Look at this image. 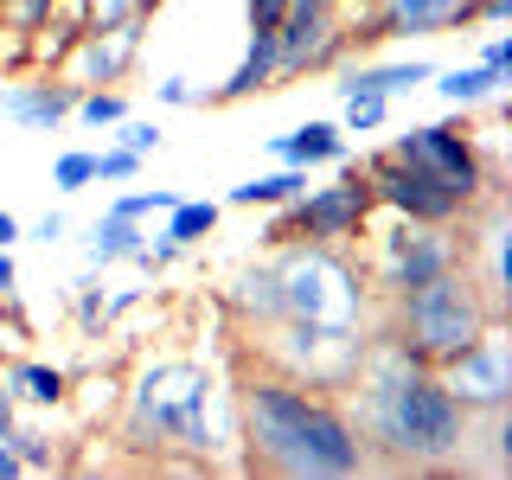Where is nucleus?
<instances>
[{"label": "nucleus", "instance_id": "nucleus-1", "mask_svg": "<svg viewBox=\"0 0 512 480\" xmlns=\"http://www.w3.org/2000/svg\"><path fill=\"white\" fill-rule=\"evenodd\" d=\"M340 404L378 474H455L461 455L474 448V416L455 404L436 365L378 314Z\"/></svg>", "mask_w": 512, "mask_h": 480}, {"label": "nucleus", "instance_id": "nucleus-2", "mask_svg": "<svg viewBox=\"0 0 512 480\" xmlns=\"http://www.w3.org/2000/svg\"><path fill=\"white\" fill-rule=\"evenodd\" d=\"M237 391V455L256 474H282V480H352L372 474L359 429H352L346 404L333 391L256 365L231 384Z\"/></svg>", "mask_w": 512, "mask_h": 480}, {"label": "nucleus", "instance_id": "nucleus-3", "mask_svg": "<svg viewBox=\"0 0 512 480\" xmlns=\"http://www.w3.org/2000/svg\"><path fill=\"white\" fill-rule=\"evenodd\" d=\"M116 436L141 455L180 448L205 468H244V455H237V391L186 352L141 359V372L122 384Z\"/></svg>", "mask_w": 512, "mask_h": 480}, {"label": "nucleus", "instance_id": "nucleus-4", "mask_svg": "<svg viewBox=\"0 0 512 480\" xmlns=\"http://www.w3.org/2000/svg\"><path fill=\"white\" fill-rule=\"evenodd\" d=\"M378 320L404 333L429 365H442L448 352L480 340V333H487L493 320H506V314H493V301L480 295V282L468 269H448V276H429L423 288H404V295L378 301Z\"/></svg>", "mask_w": 512, "mask_h": 480}, {"label": "nucleus", "instance_id": "nucleus-5", "mask_svg": "<svg viewBox=\"0 0 512 480\" xmlns=\"http://www.w3.org/2000/svg\"><path fill=\"white\" fill-rule=\"evenodd\" d=\"M282 301L295 320H327V327H372L378 295L365 282V263L340 244H288L276 250Z\"/></svg>", "mask_w": 512, "mask_h": 480}, {"label": "nucleus", "instance_id": "nucleus-6", "mask_svg": "<svg viewBox=\"0 0 512 480\" xmlns=\"http://www.w3.org/2000/svg\"><path fill=\"white\" fill-rule=\"evenodd\" d=\"M359 263L365 282H372L378 301L404 295V288H423L429 276H448V269L468 263V244H461V224H416V218H391L372 212L359 237Z\"/></svg>", "mask_w": 512, "mask_h": 480}, {"label": "nucleus", "instance_id": "nucleus-7", "mask_svg": "<svg viewBox=\"0 0 512 480\" xmlns=\"http://www.w3.org/2000/svg\"><path fill=\"white\" fill-rule=\"evenodd\" d=\"M365 333L372 327H327V320L288 314V320L256 333V365H276V372L340 397L352 384V372H359V359H365Z\"/></svg>", "mask_w": 512, "mask_h": 480}, {"label": "nucleus", "instance_id": "nucleus-8", "mask_svg": "<svg viewBox=\"0 0 512 480\" xmlns=\"http://www.w3.org/2000/svg\"><path fill=\"white\" fill-rule=\"evenodd\" d=\"M391 154L410 160V167H423V173H436V180H448L461 199H474V205L487 199V192H506L487 173V160H480V148H474V122L461 116V109H448L442 122H410L404 135L391 141Z\"/></svg>", "mask_w": 512, "mask_h": 480}, {"label": "nucleus", "instance_id": "nucleus-9", "mask_svg": "<svg viewBox=\"0 0 512 480\" xmlns=\"http://www.w3.org/2000/svg\"><path fill=\"white\" fill-rule=\"evenodd\" d=\"M346 58H352V39H346L340 7H327V0H282V20H276V77L282 84L327 77Z\"/></svg>", "mask_w": 512, "mask_h": 480}, {"label": "nucleus", "instance_id": "nucleus-10", "mask_svg": "<svg viewBox=\"0 0 512 480\" xmlns=\"http://www.w3.org/2000/svg\"><path fill=\"white\" fill-rule=\"evenodd\" d=\"M378 212V192L372 180H365V167L359 160H340V180H327V186H308L295 199V224H301V244H340V250H359V237H365V224H372Z\"/></svg>", "mask_w": 512, "mask_h": 480}, {"label": "nucleus", "instance_id": "nucleus-11", "mask_svg": "<svg viewBox=\"0 0 512 480\" xmlns=\"http://www.w3.org/2000/svg\"><path fill=\"white\" fill-rule=\"evenodd\" d=\"M359 167H365V180H372V192H378V212H391V218L461 224V218L474 212V199H461V192L448 186V180H436V173H423V167H410V160H397L391 148L365 154Z\"/></svg>", "mask_w": 512, "mask_h": 480}, {"label": "nucleus", "instance_id": "nucleus-12", "mask_svg": "<svg viewBox=\"0 0 512 480\" xmlns=\"http://www.w3.org/2000/svg\"><path fill=\"white\" fill-rule=\"evenodd\" d=\"M442 384L455 391V404L474 416H500L512 410V333H506V320H493L480 340H468L461 352H448V359L436 365Z\"/></svg>", "mask_w": 512, "mask_h": 480}, {"label": "nucleus", "instance_id": "nucleus-13", "mask_svg": "<svg viewBox=\"0 0 512 480\" xmlns=\"http://www.w3.org/2000/svg\"><path fill=\"white\" fill-rule=\"evenodd\" d=\"M148 32H154L148 13L116 20V26H90L84 39H77V52L64 58V77H71V84H84V90H116V84H128V71L141 64Z\"/></svg>", "mask_w": 512, "mask_h": 480}, {"label": "nucleus", "instance_id": "nucleus-14", "mask_svg": "<svg viewBox=\"0 0 512 480\" xmlns=\"http://www.w3.org/2000/svg\"><path fill=\"white\" fill-rule=\"evenodd\" d=\"M77 96H84V84H71L64 71H20V77H7L0 116L13 128H26V135H52V128L71 122Z\"/></svg>", "mask_w": 512, "mask_h": 480}, {"label": "nucleus", "instance_id": "nucleus-15", "mask_svg": "<svg viewBox=\"0 0 512 480\" xmlns=\"http://www.w3.org/2000/svg\"><path fill=\"white\" fill-rule=\"evenodd\" d=\"M224 308H231V320H237V327H244V333H263V327H276V320H288L276 250L250 256V263L237 269L231 282H224Z\"/></svg>", "mask_w": 512, "mask_h": 480}, {"label": "nucleus", "instance_id": "nucleus-16", "mask_svg": "<svg viewBox=\"0 0 512 480\" xmlns=\"http://www.w3.org/2000/svg\"><path fill=\"white\" fill-rule=\"evenodd\" d=\"M429 77H436V64L429 58H365L359 52V64H333V96H359V90H372V96H410V90H423Z\"/></svg>", "mask_w": 512, "mask_h": 480}, {"label": "nucleus", "instance_id": "nucleus-17", "mask_svg": "<svg viewBox=\"0 0 512 480\" xmlns=\"http://www.w3.org/2000/svg\"><path fill=\"white\" fill-rule=\"evenodd\" d=\"M0 372H7V391H13V404H20V416H58L64 404H71V372L52 365V359L7 352V359H0Z\"/></svg>", "mask_w": 512, "mask_h": 480}, {"label": "nucleus", "instance_id": "nucleus-18", "mask_svg": "<svg viewBox=\"0 0 512 480\" xmlns=\"http://www.w3.org/2000/svg\"><path fill=\"white\" fill-rule=\"evenodd\" d=\"M250 39H244V58H237V71L224 77L218 90H205V109H224V103H250V96H263V90H282V77H276V32H256L244 26Z\"/></svg>", "mask_w": 512, "mask_h": 480}, {"label": "nucleus", "instance_id": "nucleus-19", "mask_svg": "<svg viewBox=\"0 0 512 480\" xmlns=\"http://www.w3.org/2000/svg\"><path fill=\"white\" fill-rule=\"evenodd\" d=\"M269 160H282V167H340L346 160V128L340 122H301L288 128V135H269Z\"/></svg>", "mask_w": 512, "mask_h": 480}, {"label": "nucleus", "instance_id": "nucleus-20", "mask_svg": "<svg viewBox=\"0 0 512 480\" xmlns=\"http://www.w3.org/2000/svg\"><path fill=\"white\" fill-rule=\"evenodd\" d=\"M423 90H436L448 109H461V116H474V109H487V103H500V96L512 90V77H500V71H487V64H448V71H436Z\"/></svg>", "mask_w": 512, "mask_h": 480}, {"label": "nucleus", "instance_id": "nucleus-21", "mask_svg": "<svg viewBox=\"0 0 512 480\" xmlns=\"http://www.w3.org/2000/svg\"><path fill=\"white\" fill-rule=\"evenodd\" d=\"M141 244H148V224L141 218H116L103 212L84 231V263L90 269H116V263H141Z\"/></svg>", "mask_w": 512, "mask_h": 480}, {"label": "nucleus", "instance_id": "nucleus-22", "mask_svg": "<svg viewBox=\"0 0 512 480\" xmlns=\"http://www.w3.org/2000/svg\"><path fill=\"white\" fill-rule=\"evenodd\" d=\"M308 192V167H269V173H250L244 186H231L224 192V205H237V212H276V205H288V199H301Z\"/></svg>", "mask_w": 512, "mask_h": 480}, {"label": "nucleus", "instance_id": "nucleus-23", "mask_svg": "<svg viewBox=\"0 0 512 480\" xmlns=\"http://www.w3.org/2000/svg\"><path fill=\"white\" fill-rule=\"evenodd\" d=\"M218 224H224V199H186V192H180V199H173V212L160 218V231H167L180 250H199Z\"/></svg>", "mask_w": 512, "mask_h": 480}, {"label": "nucleus", "instance_id": "nucleus-24", "mask_svg": "<svg viewBox=\"0 0 512 480\" xmlns=\"http://www.w3.org/2000/svg\"><path fill=\"white\" fill-rule=\"evenodd\" d=\"M122 372H84V378H71V404L64 410H77L84 423H116V410H122Z\"/></svg>", "mask_w": 512, "mask_h": 480}, {"label": "nucleus", "instance_id": "nucleus-25", "mask_svg": "<svg viewBox=\"0 0 512 480\" xmlns=\"http://www.w3.org/2000/svg\"><path fill=\"white\" fill-rule=\"evenodd\" d=\"M71 320L84 340H103L116 320H109V288H103V269H84V276L71 282Z\"/></svg>", "mask_w": 512, "mask_h": 480}, {"label": "nucleus", "instance_id": "nucleus-26", "mask_svg": "<svg viewBox=\"0 0 512 480\" xmlns=\"http://www.w3.org/2000/svg\"><path fill=\"white\" fill-rule=\"evenodd\" d=\"M7 442H13V455H20L26 474H52V468H64V448L52 442V429H45V423H26V416H13Z\"/></svg>", "mask_w": 512, "mask_h": 480}, {"label": "nucleus", "instance_id": "nucleus-27", "mask_svg": "<svg viewBox=\"0 0 512 480\" xmlns=\"http://www.w3.org/2000/svg\"><path fill=\"white\" fill-rule=\"evenodd\" d=\"M77 39H84V32H77V26H64V20H45L39 32H26L32 71H64V58L77 52Z\"/></svg>", "mask_w": 512, "mask_h": 480}, {"label": "nucleus", "instance_id": "nucleus-28", "mask_svg": "<svg viewBox=\"0 0 512 480\" xmlns=\"http://www.w3.org/2000/svg\"><path fill=\"white\" fill-rule=\"evenodd\" d=\"M173 199H180V192H167V186H135V180H128V192H116V199H109L103 212L154 224V218H167V212H173Z\"/></svg>", "mask_w": 512, "mask_h": 480}, {"label": "nucleus", "instance_id": "nucleus-29", "mask_svg": "<svg viewBox=\"0 0 512 480\" xmlns=\"http://www.w3.org/2000/svg\"><path fill=\"white\" fill-rule=\"evenodd\" d=\"M384 122H391V96L359 90V96H346V103H340V128H346V135H378Z\"/></svg>", "mask_w": 512, "mask_h": 480}, {"label": "nucleus", "instance_id": "nucleus-30", "mask_svg": "<svg viewBox=\"0 0 512 480\" xmlns=\"http://www.w3.org/2000/svg\"><path fill=\"white\" fill-rule=\"evenodd\" d=\"M71 116L84 122V128H116V122L128 116V96H122V84H116V90H84Z\"/></svg>", "mask_w": 512, "mask_h": 480}, {"label": "nucleus", "instance_id": "nucleus-31", "mask_svg": "<svg viewBox=\"0 0 512 480\" xmlns=\"http://www.w3.org/2000/svg\"><path fill=\"white\" fill-rule=\"evenodd\" d=\"M52 186L71 199V192H90L96 186V148H64L58 167H52Z\"/></svg>", "mask_w": 512, "mask_h": 480}, {"label": "nucleus", "instance_id": "nucleus-32", "mask_svg": "<svg viewBox=\"0 0 512 480\" xmlns=\"http://www.w3.org/2000/svg\"><path fill=\"white\" fill-rule=\"evenodd\" d=\"M141 167H148V160L116 148V141H103V148H96V186H128V180H141Z\"/></svg>", "mask_w": 512, "mask_h": 480}, {"label": "nucleus", "instance_id": "nucleus-33", "mask_svg": "<svg viewBox=\"0 0 512 480\" xmlns=\"http://www.w3.org/2000/svg\"><path fill=\"white\" fill-rule=\"evenodd\" d=\"M154 103H167V109H205V84H199V77H186V71H167V77H154Z\"/></svg>", "mask_w": 512, "mask_h": 480}, {"label": "nucleus", "instance_id": "nucleus-34", "mask_svg": "<svg viewBox=\"0 0 512 480\" xmlns=\"http://www.w3.org/2000/svg\"><path fill=\"white\" fill-rule=\"evenodd\" d=\"M109 141H116V148H128V154H141V160H154L160 154V122H135V116H122L116 128H109Z\"/></svg>", "mask_w": 512, "mask_h": 480}, {"label": "nucleus", "instance_id": "nucleus-35", "mask_svg": "<svg viewBox=\"0 0 512 480\" xmlns=\"http://www.w3.org/2000/svg\"><path fill=\"white\" fill-rule=\"evenodd\" d=\"M256 244H263V250H288V244H301L295 199H288V205H276V212H263V231H256Z\"/></svg>", "mask_w": 512, "mask_h": 480}, {"label": "nucleus", "instance_id": "nucleus-36", "mask_svg": "<svg viewBox=\"0 0 512 480\" xmlns=\"http://www.w3.org/2000/svg\"><path fill=\"white\" fill-rule=\"evenodd\" d=\"M52 20V0H0V26L7 32H39Z\"/></svg>", "mask_w": 512, "mask_h": 480}, {"label": "nucleus", "instance_id": "nucleus-37", "mask_svg": "<svg viewBox=\"0 0 512 480\" xmlns=\"http://www.w3.org/2000/svg\"><path fill=\"white\" fill-rule=\"evenodd\" d=\"M135 13H148L154 20V0H90V26H116V20H135Z\"/></svg>", "mask_w": 512, "mask_h": 480}, {"label": "nucleus", "instance_id": "nucleus-38", "mask_svg": "<svg viewBox=\"0 0 512 480\" xmlns=\"http://www.w3.org/2000/svg\"><path fill=\"white\" fill-rule=\"evenodd\" d=\"M26 237H32V244H45V250H58L64 237H71V212H64V205H52L45 218H32V224H26Z\"/></svg>", "mask_w": 512, "mask_h": 480}, {"label": "nucleus", "instance_id": "nucleus-39", "mask_svg": "<svg viewBox=\"0 0 512 480\" xmlns=\"http://www.w3.org/2000/svg\"><path fill=\"white\" fill-rule=\"evenodd\" d=\"M0 71H7V77H20V71H32V52H26V32H7V26H0Z\"/></svg>", "mask_w": 512, "mask_h": 480}, {"label": "nucleus", "instance_id": "nucleus-40", "mask_svg": "<svg viewBox=\"0 0 512 480\" xmlns=\"http://www.w3.org/2000/svg\"><path fill=\"white\" fill-rule=\"evenodd\" d=\"M480 64H487V71H500V77H512V32L493 26L487 45H480Z\"/></svg>", "mask_w": 512, "mask_h": 480}, {"label": "nucleus", "instance_id": "nucleus-41", "mask_svg": "<svg viewBox=\"0 0 512 480\" xmlns=\"http://www.w3.org/2000/svg\"><path fill=\"white\" fill-rule=\"evenodd\" d=\"M512 20V0H474V26H506Z\"/></svg>", "mask_w": 512, "mask_h": 480}, {"label": "nucleus", "instance_id": "nucleus-42", "mask_svg": "<svg viewBox=\"0 0 512 480\" xmlns=\"http://www.w3.org/2000/svg\"><path fill=\"white\" fill-rule=\"evenodd\" d=\"M0 295H20V263H13V250H0Z\"/></svg>", "mask_w": 512, "mask_h": 480}, {"label": "nucleus", "instance_id": "nucleus-43", "mask_svg": "<svg viewBox=\"0 0 512 480\" xmlns=\"http://www.w3.org/2000/svg\"><path fill=\"white\" fill-rule=\"evenodd\" d=\"M20 237H26V224H20V218H13V212H7V205H0V250H13V244H20Z\"/></svg>", "mask_w": 512, "mask_h": 480}, {"label": "nucleus", "instance_id": "nucleus-44", "mask_svg": "<svg viewBox=\"0 0 512 480\" xmlns=\"http://www.w3.org/2000/svg\"><path fill=\"white\" fill-rule=\"evenodd\" d=\"M0 327H7L13 340H26V320H20V308H13V295H0Z\"/></svg>", "mask_w": 512, "mask_h": 480}, {"label": "nucleus", "instance_id": "nucleus-45", "mask_svg": "<svg viewBox=\"0 0 512 480\" xmlns=\"http://www.w3.org/2000/svg\"><path fill=\"white\" fill-rule=\"evenodd\" d=\"M13 416H20V404H13V391H7V372H0V436L13 429Z\"/></svg>", "mask_w": 512, "mask_h": 480}, {"label": "nucleus", "instance_id": "nucleus-46", "mask_svg": "<svg viewBox=\"0 0 512 480\" xmlns=\"http://www.w3.org/2000/svg\"><path fill=\"white\" fill-rule=\"evenodd\" d=\"M26 468H20V455H13V442L7 436H0V480H20Z\"/></svg>", "mask_w": 512, "mask_h": 480}, {"label": "nucleus", "instance_id": "nucleus-47", "mask_svg": "<svg viewBox=\"0 0 512 480\" xmlns=\"http://www.w3.org/2000/svg\"><path fill=\"white\" fill-rule=\"evenodd\" d=\"M327 7H340V13H352V7H365V0H327Z\"/></svg>", "mask_w": 512, "mask_h": 480}, {"label": "nucleus", "instance_id": "nucleus-48", "mask_svg": "<svg viewBox=\"0 0 512 480\" xmlns=\"http://www.w3.org/2000/svg\"><path fill=\"white\" fill-rule=\"evenodd\" d=\"M154 7H167V0H154Z\"/></svg>", "mask_w": 512, "mask_h": 480}]
</instances>
